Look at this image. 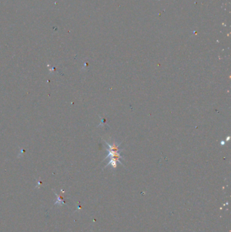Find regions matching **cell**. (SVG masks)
<instances>
[{
	"label": "cell",
	"instance_id": "obj_1",
	"mask_svg": "<svg viewBox=\"0 0 231 232\" xmlns=\"http://www.w3.org/2000/svg\"><path fill=\"white\" fill-rule=\"evenodd\" d=\"M55 194L56 195L57 200H56V202L54 203V205H55V204H59V205L65 204V202H64V200H63V198L62 197V196H60V195L57 194L56 193H55Z\"/></svg>",
	"mask_w": 231,
	"mask_h": 232
}]
</instances>
